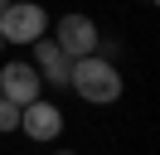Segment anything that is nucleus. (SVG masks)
Instances as JSON below:
<instances>
[{"label": "nucleus", "mask_w": 160, "mask_h": 155, "mask_svg": "<svg viewBox=\"0 0 160 155\" xmlns=\"http://www.w3.org/2000/svg\"><path fill=\"white\" fill-rule=\"evenodd\" d=\"M68 87L82 97L88 107H112L126 87L121 68L112 63L107 53H88V58H73V73H68Z\"/></svg>", "instance_id": "nucleus-1"}, {"label": "nucleus", "mask_w": 160, "mask_h": 155, "mask_svg": "<svg viewBox=\"0 0 160 155\" xmlns=\"http://www.w3.org/2000/svg\"><path fill=\"white\" fill-rule=\"evenodd\" d=\"M49 34V10L34 0H10V10L0 15V39L5 44H34Z\"/></svg>", "instance_id": "nucleus-2"}, {"label": "nucleus", "mask_w": 160, "mask_h": 155, "mask_svg": "<svg viewBox=\"0 0 160 155\" xmlns=\"http://www.w3.org/2000/svg\"><path fill=\"white\" fill-rule=\"evenodd\" d=\"M53 44H58L68 58H88V53L102 48V29L92 24V15L68 10V15H58V24H53Z\"/></svg>", "instance_id": "nucleus-3"}, {"label": "nucleus", "mask_w": 160, "mask_h": 155, "mask_svg": "<svg viewBox=\"0 0 160 155\" xmlns=\"http://www.w3.org/2000/svg\"><path fill=\"white\" fill-rule=\"evenodd\" d=\"M0 97H5V102H15V107L39 102V97H44V82H39V73H34V63L15 58V63L0 68Z\"/></svg>", "instance_id": "nucleus-4"}, {"label": "nucleus", "mask_w": 160, "mask_h": 155, "mask_svg": "<svg viewBox=\"0 0 160 155\" xmlns=\"http://www.w3.org/2000/svg\"><path fill=\"white\" fill-rule=\"evenodd\" d=\"M29 48H34V58H29V63H34V73H39V82H44V87H68V73H73V58L63 53V48L53 44L49 34H44V39H34Z\"/></svg>", "instance_id": "nucleus-5"}, {"label": "nucleus", "mask_w": 160, "mask_h": 155, "mask_svg": "<svg viewBox=\"0 0 160 155\" xmlns=\"http://www.w3.org/2000/svg\"><path fill=\"white\" fill-rule=\"evenodd\" d=\"M20 131L29 136V141H58V136H63V112H58V102L39 97V102L20 107Z\"/></svg>", "instance_id": "nucleus-6"}, {"label": "nucleus", "mask_w": 160, "mask_h": 155, "mask_svg": "<svg viewBox=\"0 0 160 155\" xmlns=\"http://www.w3.org/2000/svg\"><path fill=\"white\" fill-rule=\"evenodd\" d=\"M10 131H20V107L0 97V136H10Z\"/></svg>", "instance_id": "nucleus-7"}, {"label": "nucleus", "mask_w": 160, "mask_h": 155, "mask_svg": "<svg viewBox=\"0 0 160 155\" xmlns=\"http://www.w3.org/2000/svg\"><path fill=\"white\" fill-rule=\"evenodd\" d=\"M5 10H10V0H0V15H5Z\"/></svg>", "instance_id": "nucleus-8"}, {"label": "nucleus", "mask_w": 160, "mask_h": 155, "mask_svg": "<svg viewBox=\"0 0 160 155\" xmlns=\"http://www.w3.org/2000/svg\"><path fill=\"white\" fill-rule=\"evenodd\" d=\"M53 155H78V150H53Z\"/></svg>", "instance_id": "nucleus-9"}, {"label": "nucleus", "mask_w": 160, "mask_h": 155, "mask_svg": "<svg viewBox=\"0 0 160 155\" xmlns=\"http://www.w3.org/2000/svg\"><path fill=\"white\" fill-rule=\"evenodd\" d=\"M0 53H5V39H0Z\"/></svg>", "instance_id": "nucleus-10"}, {"label": "nucleus", "mask_w": 160, "mask_h": 155, "mask_svg": "<svg viewBox=\"0 0 160 155\" xmlns=\"http://www.w3.org/2000/svg\"><path fill=\"white\" fill-rule=\"evenodd\" d=\"M146 5H155V0H146Z\"/></svg>", "instance_id": "nucleus-11"}]
</instances>
